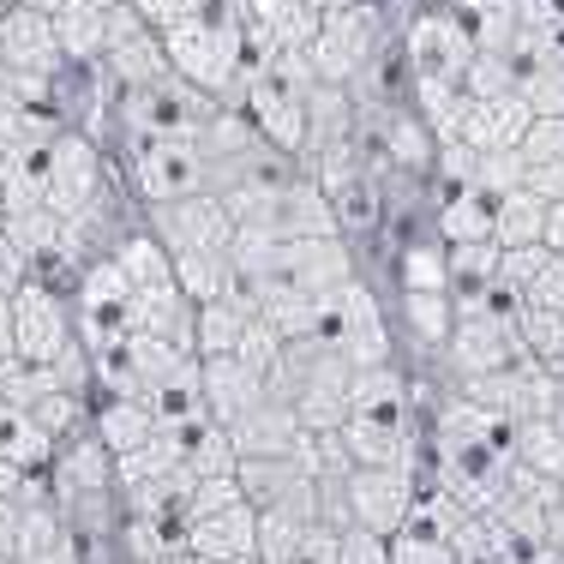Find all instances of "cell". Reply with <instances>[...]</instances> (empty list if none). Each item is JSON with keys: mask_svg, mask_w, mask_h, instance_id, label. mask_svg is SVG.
Masks as SVG:
<instances>
[{"mask_svg": "<svg viewBox=\"0 0 564 564\" xmlns=\"http://www.w3.org/2000/svg\"><path fill=\"white\" fill-rule=\"evenodd\" d=\"M306 529H313V517L294 510V505L259 510V541H252V558H259V564H289L294 553H301Z\"/></svg>", "mask_w": 564, "mask_h": 564, "instance_id": "obj_30", "label": "cell"}, {"mask_svg": "<svg viewBox=\"0 0 564 564\" xmlns=\"http://www.w3.org/2000/svg\"><path fill=\"white\" fill-rule=\"evenodd\" d=\"M109 174H115V163H109V151H102L97 132L61 127L55 163H48V193H43V205L55 210V217H78V210H85L90 198L102 193V181H109Z\"/></svg>", "mask_w": 564, "mask_h": 564, "instance_id": "obj_8", "label": "cell"}, {"mask_svg": "<svg viewBox=\"0 0 564 564\" xmlns=\"http://www.w3.org/2000/svg\"><path fill=\"white\" fill-rule=\"evenodd\" d=\"M463 90L468 97H510L517 90V66H510V55H475L463 73Z\"/></svg>", "mask_w": 564, "mask_h": 564, "instance_id": "obj_36", "label": "cell"}, {"mask_svg": "<svg viewBox=\"0 0 564 564\" xmlns=\"http://www.w3.org/2000/svg\"><path fill=\"white\" fill-rule=\"evenodd\" d=\"M24 480H31V475H24V468L0 463V505H12V499H19V492H24Z\"/></svg>", "mask_w": 564, "mask_h": 564, "instance_id": "obj_45", "label": "cell"}, {"mask_svg": "<svg viewBox=\"0 0 564 564\" xmlns=\"http://www.w3.org/2000/svg\"><path fill=\"white\" fill-rule=\"evenodd\" d=\"M271 235L276 240H313V235H337V210L330 193L313 181L301 163L276 181V205H271Z\"/></svg>", "mask_w": 564, "mask_h": 564, "instance_id": "obj_15", "label": "cell"}, {"mask_svg": "<svg viewBox=\"0 0 564 564\" xmlns=\"http://www.w3.org/2000/svg\"><path fill=\"white\" fill-rule=\"evenodd\" d=\"M276 276L289 282L294 294H306V301H330L337 289L360 276V252L348 247L343 235H313V240H282L276 247Z\"/></svg>", "mask_w": 564, "mask_h": 564, "instance_id": "obj_10", "label": "cell"}, {"mask_svg": "<svg viewBox=\"0 0 564 564\" xmlns=\"http://www.w3.org/2000/svg\"><path fill=\"white\" fill-rule=\"evenodd\" d=\"M522 186H529V193H541L546 205H553V198H564V163H529Z\"/></svg>", "mask_w": 564, "mask_h": 564, "instance_id": "obj_43", "label": "cell"}, {"mask_svg": "<svg viewBox=\"0 0 564 564\" xmlns=\"http://www.w3.org/2000/svg\"><path fill=\"white\" fill-rule=\"evenodd\" d=\"M0 228H7V193H0Z\"/></svg>", "mask_w": 564, "mask_h": 564, "instance_id": "obj_48", "label": "cell"}, {"mask_svg": "<svg viewBox=\"0 0 564 564\" xmlns=\"http://www.w3.org/2000/svg\"><path fill=\"white\" fill-rule=\"evenodd\" d=\"M541 247H553L558 259H564V198H553V205H546V235H541Z\"/></svg>", "mask_w": 564, "mask_h": 564, "instance_id": "obj_44", "label": "cell"}, {"mask_svg": "<svg viewBox=\"0 0 564 564\" xmlns=\"http://www.w3.org/2000/svg\"><path fill=\"white\" fill-rule=\"evenodd\" d=\"M24 282H31V259H24V252L12 247V235L0 228V306H7Z\"/></svg>", "mask_w": 564, "mask_h": 564, "instance_id": "obj_40", "label": "cell"}, {"mask_svg": "<svg viewBox=\"0 0 564 564\" xmlns=\"http://www.w3.org/2000/svg\"><path fill=\"white\" fill-rule=\"evenodd\" d=\"M522 174H529V163H522V151H480V169H475V186L492 198L517 193Z\"/></svg>", "mask_w": 564, "mask_h": 564, "instance_id": "obj_37", "label": "cell"}, {"mask_svg": "<svg viewBox=\"0 0 564 564\" xmlns=\"http://www.w3.org/2000/svg\"><path fill=\"white\" fill-rule=\"evenodd\" d=\"M120 169H127L120 174L127 193L139 198L144 210L210 193V163H205V151H198V139H127L120 144Z\"/></svg>", "mask_w": 564, "mask_h": 564, "instance_id": "obj_3", "label": "cell"}, {"mask_svg": "<svg viewBox=\"0 0 564 564\" xmlns=\"http://www.w3.org/2000/svg\"><path fill=\"white\" fill-rule=\"evenodd\" d=\"M31 421L43 426L55 445H66V438H78L90 426V391H66V384H55V391H43L31 402Z\"/></svg>", "mask_w": 564, "mask_h": 564, "instance_id": "obj_32", "label": "cell"}, {"mask_svg": "<svg viewBox=\"0 0 564 564\" xmlns=\"http://www.w3.org/2000/svg\"><path fill=\"white\" fill-rule=\"evenodd\" d=\"M492 205H499V198L480 193V186H451V193H438V205H433V235L445 240V247L492 240Z\"/></svg>", "mask_w": 564, "mask_h": 564, "instance_id": "obj_22", "label": "cell"}, {"mask_svg": "<svg viewBox=\"0 0 564 564\" xmlns=\"http://www.w3.org/2000/svg\"><path fill=\"white\" fill-rule=\"evenodd\" d=\"M414 492H421V468H402V463H384V468H348V510H355L360 529L372 534H402L414 510Z\"/></svg>", "mask_w": 564, "mask_h": 564, "instance_id": "obj_12", "label": "cell"}, {"mask_svg": "<svg viewBox=\"0 0 564 564\" xmlns=\"http://www.w3.org/2000/svg\"><path fill=\"white\" fill-rule=\"evenodd\" d=\"M397 355H402V343H414L421 355H445V343H451V325H456V301L451 294H397Z\"/></svg>", "mask_w": 564, "mask_h": 564, "instance_id": "obj_21", "label": "cell"}, {"mask_svg": "<svg viewBox=\"0 0 564 564\" xmlns=\"http://www.w3.org/2000/svg\"><path fill=\"white\" fill-rule=\"evenodd\" d=\"M228 438H235L240 456H294V451H301V438H306V426L294 421V409L271 391L252 414H240V421L228 426Z\"/></svg>", "mask_w": 564, "mask_h": 564, "instance_id": "obj_18", "label": "cell"}, {"mask_svg": "<svg viewBox=\"0 0 564 564\" xmlns=\"http://www.w3.org/2000/svg\"><path fill=\"white\" fill-rule=\"evenodd\" d=\"M73 325H78V343L85 348H102V343H120L132 337V282L127 271L109 259H90L73 282Z\"/></svg>", "mask_w": 564, "mask_h": 564, "instance_id": "obj_7", "label": "cell"}, {"mask_svg": "<svg viewBox=\"0 0 564 564\" xmlns=\"http://www.w3.org/2000/svg\"><path fill=\"white\" fill-rule=\"evenodd\" d=\"M0 61H7V73H19V78H61L66 73L55 24H48V12L36 7V0L0 7Z\"/></svg>", "mask_w": 564, "mask_h": 564, "instance_id": "obj_13", "label": "cell"}, {"mask_svg": "<svg viewBox=\"0 0 564 564\" xmlns=\"http://www.w3.org/2000/svg\"><path fill=\"white\" fill-rule=\"evenodd\" d=\"M282 348H289V337L271 325V318H247V330H240V343H235V355L247 360L252 372H259L264 384H271V372L282 367Z\"/></svg>", "mask_w": 564, "mask_h": 564, "instance_id": "obj_34", "label": "cell"}, {"mask_svg": "<svg viewBox=\"0 0 564 564\" xmlns=\"http://www.w3.org/2000/svg\"><path fill=\"white\" fill-rule=\"evenodd\" d=\"M499 259H505L499 240H463V247H451V301L456 306L480 301L499 282Z\"/></svg>", "mask_w": 564, "mask_h": 564, "instance_id": "obj_27", "label": "cell"}, {"mask_svg": "<svg viewBox=\"0 0 564 564\" xmlns=\"http://www.w3.org/2000/svg\"><path fill=\"white\" fill-rule=\"evenodd\" d=\"M397 43H402V61H409V85H463L468 61H475V43H468V31L456 24L451 7L414 12Z\"/></svg>", "mask_w": 564, "mask_h": 564, "instance_id": "obj_6", "label": "cell"}, {"mask_svg": "<svg viewBox=\"0 0 564 564\" xmlns=\"http://www.w3.org/2000/svg\"><path fill=\"white\" fill-rule=\"evenodd\" d=\"M193 325H198V306L181 294V282H156V289H132V330L144 337H163L174 348H193Z\"/></svg>", "mask_w": 564, "mask_h": 564, "instance_id": "obj_19", "label": "cell"}, {"mask_svg": "<svg viewBox=\"0 0 564 564\" xmlns=\"http://www.w3.org/2000/svg\"><path fill=\"white\" fill-rule=\"evenodd\" d=\"M510 463L534 468V475H546V480H564V433H558L553 414L517 421V433H510Z\"/></svg>", "mask_w": 564, "mask_h": 564, "instance_id": "obj_26", "label": "cell"}, {"mask_svg": "<svg viewBox=\"0 0 564 564\" xmlns=\"http://www.w3.org/2000/svg\"><path fill=\"white\" fill-rule=\"evenodd\" d=\"M541 235H546V198L541 193L517 186V193H505L492 205V240L499 247H541Z\"/></svg>", "mask_w": 564, "mask_h": 564, "instance_id": "obj_28", "label": "cell"}, {"mask_svg": "<svg viewBox=\"0 0 564 564\" xmlns=\"http://www.w3.org/2000/svg\"><path fill=\"white\" fill-rule=\"evenodd\" d=\"M534 109L510 90V97H468V115H463V144L475 151H517L522 132H529Z\"/></svg>", "mask_w": 564, "mask_h": 564, "instance_id": "obj_20", "label": "cell"}, {"mask_svg": "<svg viewBox=\"0 0 564 564\" xmlns=\"http://www.w3.org/2000/svg\"><path fill=\"white\" fill-rule=\"evenodd\" d=\"M198 391H205V414H210V421L235 426L240 414H252L264 397H271V384H264L240 355H210V360H198Z\"/></svg>", "mask_w": 564, "mask_h": 564, "instance_id": "obj_16", "label": "cell"}, {"mask_svg": "<svg viewBox=\"0 0 564 564\" xmlns=\"http://www.w3.org/2000/svg\"><path fill=\"white\" fill-rule=\"evenodd\" d=\"M384 43H391V31H384V0H355V7L325 12L306 61H313L318 85H355Z\"/></svg>", "mask_w": 564, "mask_h": 564, "instance_id": "obj_4", "label": "cell"}, {"mask_svg": "<svg viewBox=\"0 0 564 564\" xmlns=\"http://www.w3.org/2000/svg\"><path fill=\"white\" fill-rule=\"evenodd\" d=\"M247 318H259V313H247L235 294H223V301H205V306H198V325H193V355H198V360L235 355V343H240V330H247Z\"/></svg>", "mask_w": 564, "mask_h": 564, "instance_id": "obj_29", "label": "cell"}, {"mask_svg": "<svg viewBox=\"0 0 564 564\" xmlns=\"http://www.w3.org/2000/svg\"><path fill=\"white\" fill-rule=\"evenodd\" d=\"M289 564H337V529H306V541H301V553H294Z\"/></svg>", "mask_w": 564, "mask_h": 564, "instance_id": "obj_42", "label": "cell"}, {"mask_svg": "<svg viewBox=\"0 0 564 564\" xmlns=\"http://www.w3.org/2000/svg\"><path fill=\"white\" fill-rule=\"evenodd\" d=\"M522 306H541V313L564 318V259H558V252H553V264L541 271V282L529 289V301H522Z\"/></svg>", "mask_w": 564, "mask_h": 564, "instance_id": "obj_41", "label": "cell"}, {"mask_svg": "<svg viewBox=\"0 0 564 564\" xmlns=\"http://www.w3.org/2000/svg\"><path fill=\"white\" fill-rule=\"evenodd\" d=\"M510 66H517V97L534 115H564V36L558 43H510Z\"/></svg>", "mask_w": 564, "mask_h": 564, "instance_id": "obj_17", "label": "cell"}, {"mask_svg": "<svg viewBox=\"0 0 564 564\" xmlns=\"http://www.w3.org/2000/svg\"><path fill=\"white\" fill-rule=\"evenodd\" d=\"M553 264V247H505V259H499V282L517 301H529V289L541 282V271Z\"/></svg>", "mask_w": 564, "mask_h": 564, "instance_id": "obj_35", "label": "cell"}, {"mask_svg": "<svg viewBox=\"0 0 564 564\" xmlns=\"http://www.w3.org/2000/svg\"><path fill=\"white\" fill-rule=\"evenodd\" d=\"M510 360H522V337L510 318H492L487 306H456L451 343L438 355V367H451V379H480V372H499Z\"/></svg>", "mask_w": 564, "mask_h": 564, "instance_id": "obj_9", "label": "cell"}, {"mask_svg": "<svg viewBox=\"0 0 564 564\" xmlns=\"http://www.w3.org/2000/svg\"><path fill=\"white\" fill-rule=\"evenodd\" d=\"M7 337H12V355L31 360V367L61 360L66 348L78 343L73 294L55 289V282H43V276H31V282H24V289L7 301Z\"/></svg>", "mask_w": 564, "mask_h": 564, "instance_id": "obj_5", "label": "cell"}, {"mask_svg": "<svg viewBox=\"0 0 564 564\" xmlns=\"http://www.w3.org/2000/svg\"><path fill=\"white\" fill-rule=\"evenodd\" d=\"M517 151L522 163H564V115H534Z\"/></svg>", "mask_w": 564, "mask_h": 564, "instance_id": "obj_38", "label": "cell"}, {"mask_svg": "<svg viewBox=\"0 0 564 564\" xmlns=\"http://www.w3.org/2000/svg\"><path fill=\"white\" fill-rule=\"evenodd\" d=\"M313 343H325L330 355H343L348 367H391L397 360V325H391V306L379 301V289L360 271L348 289H337L330 301H318L313 318Z\"/></svg>", "mask_w": 564, "mask_h": 564, "instance_id": "obj_2", "label": "cell"}, {"mask_svg": "<svg viewBox=\"0 0 564 564\" xmlns=\"http://www.w3.org/2000/svg\"><path fill=\"white\" fill-rule=\"evenodd\" d=\"M115 264L127 271V282H132V289H156V282H169V276H174V259H169V247H163V240H156L144 223L132 228V235L120 240V247H115Z\"/></svg>", "mask_w": 564, "mask_h": 564, "instance_id": "obj_31", "label": "cell"}, {"mask_svg": "<svg viewBox=\"0 0 564 564\" xmlns=\"http://www.w3.org/2000/svg\"><path fill=\"white\" fill-rule=\"evenodd\" d=\"M169 259H174V282L193 306L228 294V252H169Z\"/></svg>", "mask_w": 564, "mask_h": 564, "instance_id": "obj_33", "label": "cell"}, {"mask_svg": "<svg viewBox=\"0 0 564 564\" xmlns=\"http://www.w3.org/2000/svg\"><path fill=\"white\" fill-rule=\"evenodd\" d=\"M337 564H391V541L372 529H360V522H348L337 534Z\"/></svg>", "mask_w": 564, "mask_h": 564, "instance_id": "obj_39", "label": "cell"}, {"mask_svg": "<svg viewBox=\"0 0 564 564\" xmlns=\"http://www.w3.org/2000/svg\"><path fill=\"white\" fill-rule=\"evenodd\" d=\"M217 109L223 102L210 97V90L186 85L181 73H163L156 85L115 90L109 127H115V144H127V139H198Z\"/></svg>", "mask_w": 564, "mask_h": 564, "instance_id": "obj_1", "label": "cell"}, {"mask_svg": "<svg viewBox=\"0 0 564 564\" xmlns=\"http://www.w3.org/2000/svg\"><path fill=\"white\" fill-rule=\"evenodd\" d=\"M205 564H259V558H252V553H247V558H205Z\"/></svg>", "mask_w": 564, "mask_h": 564, "instance_id": "obj_47", "label": "cell"}, {"mask_svg": "<svg viewBox=\"0 0 564 564\" xmlns=\"http://www.w3.org/2000/svg\"><path fill=\"white\" fill-rule=\"evenodd\" d=\"M144 228H151L169 252H228V240H235V217H228V205L217 193L151 205L144 210Z\"/></svg>", "mask_w": 564, "mask_h": 564, "instance_id": "obj_11", "label": "cell"}, {"mask_svg": "<svg viewBox=\"0 0 564 564\" xmlns=\"http://www.w3.org/2000/svg\"><path fill=\"white\" fill-rule=\"evenodd\" d=\"M90 433L109 445V456H127L156 433V414L144 409V397H90Z\"/></svg>", "mask_w": 564, "mask_h": 564, "instance_id": "obj_23", "label": "cell"}, {"mask_svg": "<svg viewBox=\"0 0 564 564\" xmlns=\"http://www.w3.org/2000/svg\"><path fill=\"white\" fill-rule=\"evenodd\" d=\"M318 12H337V7H355V0H313Z\"/></svg>", "mask_w": 564, "mask_h": 564, "instance_id": "obj_46", "label": "cell"}, {"mask_svg": "<svg viewBox=\"0 0 564 564\" xmlns=\"http://www.w3.org/2000/svg\"><path fill=\"white\" fill-rule=\"evenodd\" d=\"M397 294H451V247L438 235L402 240V252H397Z\"/></svg>", "mask_w": 564, "mask_h": 564, "instance_id": "obj_25", "label": "cell"}, {"mask_svg": "<svg viewBox=\"0 0 564 564\" xmlns=\"http://www.w3.org/2000/svg\"><path fill=\"white\" fill-rule=\"evenodd\" d=\"M235 7L252 55H306L318 24H325V12L313 0H235Z\"/></svg>", "mask_w": 564, "mask_h": 564, "instance_id": "obj_14", "label": "cell"}, {"mask_svg": "<svg viewBox=\"0 0 564 564\" xmlns=\"http://www.w3.org/2000/svg\"><path fill=\"white\" fill-rule=\"evenodd\" d=\"M55 451H61V445L31 421V409H19V402L0 397V463L24 468V475H48Z\"/></svg>", "mask_w": 564, "mask_h": 564, "instance_id": "obj_24", "label": "cell"}]
</instances>
